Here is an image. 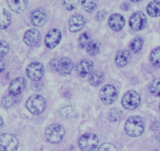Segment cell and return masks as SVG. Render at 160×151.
Segmentation results:
<instances>
[{
    "label": "cell",
    "instance_id": "6da1fadb",
    "mask_svg": "<svg viewBox=\"0 0 160 151\" xmlns=\"http://www.w3.org/2000/svg\"><path fill=\"white\" fill-rule=\"evenodd\" d=\"M145 121L140 116H132L127 120L124 130L127 134L131 137L140 136L145 131Z\"/></svg>",
    "mask_w": 160,
    "mask_h": 151
},
{
    "label": "cell",
    "instance_id": "7a4b0ae2",
    "mask_svg": "<svg viewBox=\"0 0 160 151\" xmlns=\"http://www.w3.org/2000/svg\"><path fill=\"white\" fill-rule=\"evenodd\" d=\"M45 98L40 95H33L28 99L26 102V107L34 115L41 114L45 111Z\"/></svg>",
    "mask_w": 160,
    "mask_h": 151
},
{
    "label": "cell",
    "instance_id": "3957f363",
    "mask_svg": "<svg viewBox=\"0 0 160 151\" xmlns=\"http://www.w3.org/2000/svg\"><path fill=\"white\" fill-rule=\"evenodd\" d=\"M65 136V130L58 124L50 125L45 130V137L48 142L57 144L62 142Z\"/></svg>",
    "mask_w": 160,
    "mask_h": 151
},
{
    "label": "cell",
    "instance_id": "277c9868",
    "mask_svg": "<svg viewBox=\"0 0 160 151\" xmlns=\"http://www.w3.org/2000/svg\"><path fill=\"white\" fill-rule=\"evenodd\" d=\"M52 68L62 75H68L73 69V63L69 57H62L59 60H53L50 64Z\"/></svg>",
    "mask_w": 160,
    "mask_h": 151
},
{
    "label": "cell",
    "instance_id": "5b68a950",
    "mask_svg": "<svg viewBox=\"0 0 160 151\" xmlns=\"http://www.w3.org/2000/svg\"><path fill=\"white\" fill-rule=\"evenodd\" d=\"M98 137L92 133L83 135L78 140V147L82 151H93L98 147Z\"/></svg>",
    "mask_w": 160,
    "mask_h": 151
},
{
    "label": "cell",
    "instance_id": "8992f818",
    "mask_svg": "<svg viewBox=\"0 0 160 151\" xmlns=\"http://www.w3.org/2000/svg\"><path fill=\"white\" fill-rule=\"evenodd\" d=\"M141 102L140 96L135 91L131 90L123 96L121 103L123 107L127 110H134L139 106Z\"/></svg>",
    "mask_w": 160,
    "mask_h": 151
},
{
    "label": "cell",
    "instance_id": "52a82bcc",
    "mask_svg": "<svg viewBox=\"0 0 160 151\" xmlns=\"http://www.w3.org/2000/svg\"><path fill=\"white\" fill-rule=\"evenodd\" d=\"M18 140L15 136L4 133L0 136V151H17Z\"/></svg>",
    "mask_w": 160,
    "mask_h": 151
},
{
    "label": "cell",
    "instance_id": "ba28073f",
    "mask_svg": "<svg viewBox=\"0 0 160 151\" xmlns=\"http://www.w3.org/2000/svg\"><path fill=\"white\" fill-rule=\"evenodd\" d=\"M118 96L117 89L112 85H106L103 86L99 92L100 100L104 103L105 104H112Z\"/></svg>",
    "mask_w": 160,
    "mask_h": 151
},
{
    "label": "cell",
    "instance_id": "9c48e42d",
    "mask_svg": "<svg viewBox=\"0 0 160 151\" xmlns=\"http://www.w3.org/2000/svg\"><path fill=\"white\" fill-rule=\"evenodd\" d=\"M45 68L41 63L33 62L28 66L26 69V75L31 81H39L44 76Z\"/></svg>",
    "mask_w": 160,
    "mask_h": 151
},
{
    "label": "cell",
    "instance_id": "30bf717a",
    "mask_svg": "<svg viewBox=\"0 0 160 151\" xmlns=\"http://www.w3.org/2000/svg\"><path fill=\"white\" fill-rule=\"evenodd\" d=\"M147 23V18L145 13L137 11L132 13L129 19V25L133 31H138L143 29Z\"/></svg>",
    "mask_w": 160,
    "mask_h": 151
},
{
    "label": "cell",
    "instance_id": "8fae6325",
    "mask_svg": "<svg viewBox=\"0 0 160 151\" xmlns=\"http://www.w3.org/2000/svg\"><path fill=\"white\" fill-rule=\"evenodd\" d=\"M48 19V13L43 9H34L31 13V22L36 27H42L47 23Z\"/></svg>",
    "mask_w": 160,
    "mask_h": 151
},
{
    "label": "cell",
    "instance_id": "7c38bea8",
    "mask_svg": "<svg viewBox=\"0 0 160 151\" xmlns=\"http://www.w3.org/2000/svg\"><path fill=\"white\" fill-rule=\"evenodd\" d=\"M62 39V34L59 30L56 28L51 29L45 38V45L48 49H53L59 45Z\"/></svg>",
    "mask_w": 160,
    "mask_h": 151
},
{
    "label": "cell",
    "instance_id": "4fadbf2b",
    "mask_svg": "<svg viewBox=\"0 0 160 151\" xmlns=\"http://www.w3.org/2000/svg\"><path fill=\"white\" fill-rule=\"evenodd\" d=\"M86 20L84 16L80 14H74L70 17L68 20V28L71 32H78L85 25Z\"/></svg>",
    "mask_w": 160,
    "mask_h": 151
},
{
    "label": "cell",
    "instance_id": "5bb4252c",
    "mask_svg": "<svg viewBox=\"0 0 160 151\" xmlns=\"http://www.w3.org/2000/svg\"><path fill=\"white\" fill-rule=\"evenodd\" d=\"M94 64L91 60L84 59L80 61L76 67V72L79 76L84 78L90 75L93 70Z\"/></svg>",
    "mask_w": 160,
    "mask_h": 151
},
{
    "label": "cell",
    "instance_id": "9a60e30c",
    "mask_svg": "<svg viewBox=\"0 0 160 151\" xmlns=\"http://www.w3.org/2000/svg\"><path fill=\"white\" fill-rule=\"evenodd\" d=\"M41 34L34 28L28 30L23 35V42L28 46H35L40 42Z\"/></svg>",
    "mask_w": 160,
    "mask_h": 151
},
{
    "label": "cell",
    "instance_id": "2e32d148",
    "mask_svg": "<svg viewBox=\"0 0 160 151\" xmlns=\"http://www.w3.org/2000/svg\"><path fill=\"white\" fill-rule=\"evenodd\" d=\"M26 81L23 78H14L10 82L9 86V93L14 96H19L23 90H24Z\"/></svg>",
    "mask_w": 160,
    "mask_h": 151
},
{
    "label": "cell",
    "instance_id": "e0dca14e",
    "mask_svg": "<svg viewBox=\"0 0 160 151\" xmlns=\"http://www.w3.org/2000/svg\"><path fill=\"white\" fill-rule=\"evenodd\" d=\"M109 28L115 31H120L125 24V19L119 13H113L109 17L108 20Z\"/></svg>",
    "mask_w": 160,
    "mask_h": 151
},
{
    "label": "cell",
    "instance_id": "ac0fdd59",
    "mask_svg": "<svg viewBox=\"0 0 160 151\" xmlns=\"http://www.w3.org/2000/svg\"><path fill=\"white\" fill-rule=\"evenodd\" d=\"M131 53L128 50H121L117 53L115 57L116 65L118 67H123L128 65L131 60Z\"/></svg>",
    "mask_w": 160,
    "mask_h": 151
},
{
    "label": "cell",
    "instance_id": "d6986e66",
    "mask_svg": "<svg viewBox=\"0 0 160 151\" xmlns=\"http://www.w3.org/2000/svg\"><path fill=\"white\" fill-rule=\"evenodd\" d=\"M7 3L11 10L17 13L24 11L28 6V0H7Z\"/></svg>",
    "mask_w": 160,
    "mask_h": 151
},
{
    "label": "cell",
    "instance_id": "ffe728a7",
    "mask_svg": "<svg viewBox=\"0 0 160 151\" xmlns=\"http://www.w3.org/2000/svg\"><path fill=\"white\" fill-rule=\"evenodd\" d=\"M105 80V75L103 72L97 70V71H93L88 78V81L92 86H98L103 83Z\"/></svg>",
    "mask_w": 160,
    "mask_h": 151
},
{
    "label": "cell",
    "instance_id": "44dd1931",
    "mask_svg": "<svg viewBox=\"0 0 160 151\" xmlns=\"http://www.w3.org/2000/svg\"><path fill=\"white\" fill-rule=\"evenodd\" d=\"M147 13L150 17H157L160 16V1L153 0L147 6Z\"/></svg>",
    "mask_w": 160,
    "mask_h": 151
},
{
    "label": "cell",
    "instance_id": "7402d4cb",
    "mask_svg": "<svg viewBox=\"0 0 160 151\" xmlns=\"http://www.w3.org/2000/svg\"><path fill=\"white\" fill-rule=\"evenodd\" d=\"M11 23V15L6 9L0 11V29L7 28Z\"/></svg>",
    "mask_w": 160,
    "mask_h": 151
},
{
    "label": "cell",
    "instance_id": "603a6c76",
    "mask_svg": "<svg viewBox=\"0 0 160 151\" xmlns=\"http://www.w3.org/2000/svg\"><path fill=\"white\" fill-rule=\"evenodd\" d=\"M100 49H101V45L98 41H90V42L88 44L87 47H86L87 53L92 56L98 55L100 52Z\"/></svg>",
    "mask_w": 160,
    "mask_h": 151
},
{
    "label": "cell",
    "instance_id": "cb8c5ba5",
    "mask_svg": "<svg viewBox=\"0 0 160 151\" xmlns=\"http://www.w3.org/2000/svg\"><path fill=\"white\" fill-rule=\"evenodd\" d=\"M59 113L64 118H70L74 115L75 108L70 104H65L59 108Z\"/></svg>",
    "mask_w": 160,
    "mask_h": 151
},
{
    "label": "cell",
    "instance_id": "d4e9b609",
    "mask_svg": "<svg viewBox=\"0 0 160 151\" xmlns=\"http://www.w3.org/2000/svg\"><path fill=\"white\" fill-rule=\"evenodd\" d=\"M17 102V96H14V95H12V94L9 93L8 95L5 96L2 99L1 103L3 107L10 108L11 107L13 106Z\"/></svg>",
    "mask_w": 160,
    "mask_h": 151
},
{
    "label": "cell",
    "instance_id": "484cf974",
    "mask_svg": "<svg viewBox=\"0 0 160 151\" xmlns=\"http://www.w3.org/2000/svg\"><path fill=\"white\" fill-rule=\"evenodd\" d=\"M81 6L84 11L87 13H92L95 10L98 6V1L97 0H82Z\"/></svg>",
    "mask_w": 160,
    "mask_h": 151
},
{
    "label": "cell",
    "instance_id": "4316f807",
    "mask_svg": "<svg viewBox=\"0 0 160 151\" xmlns=\"http://www.w3.org/2000/svg\"><path fill=\"white\" fill-rule=\"evenodd\" d=\"M150 61L153 66L156 67H160V46L156 47L151 52Z\"/></svg>",
    "mask_w": 160,
    "mask_h": 151
},
{
    "label": "cell",
    "instance_id": "83f0119b",
    "mask_svg": "<svg viewBox=\"0 0 160 151\" xmlns=\"http://www.w3.org/2000/svg\"><path fill=\"white\" fill-rule=\"evenodd\" d=\"M149 92L155 96H160V78L153 80L149 85Z\"/></svg>",
    "mask_w": 160,
    "mask_h": 151
},
{
    "label": "cell",
    "instance_id": "f1b7e54d",
    "mask_svg": "<svg viewBox=\"0 0 160 151\" xmlns=\"http://www.w3.org/2000/svg\"><path fill=\"white\" fill-rule=\"evenodd\" d=\"M143 39L142 38H135L131 42V45H130V48H131V51H133L134 53H138L139 51H141L142 46H143Z\"/></svg>",
    "mask_w": 160,
    "mask_h": 151
},
{
    "label": "cell",
    "instance_id": "f546056e",
    "mask_svg": "<svg viewBox=\"0 0 160 151\" xmlns=\"http://www.w3.org/2000/svg\"><path fill=\"white\" fill-rule=\"evenodd\" d=\"M108 117L110 122H117L121 118V112L120 110L117 109V108H112L109 111V114H108Z\"/></svg>",
    "mask_w": 160,
    "mask_h": 151
},
{
    "label": "cell",
    "instance_id": "4dcf8cb0",
    "mask_svg": "<svg viewBox=\"0 0 160 151\" xmlns=\"http://www.w3.org/2000/svg\"><path fill=\"white\" fill-rule=\"evenodd\" d=\"M80 0H62L64 8L68 11H72L78 7Z\"/></svg>",
    "mask_w": 160,
    "mask_h": 151
},
{
    "label": "cell",
    "instance_id": "1f68e13d",
    "mask_svg": "<svg viewBox=\"0 0 160 151\" xmlns=\"http://www.w3.org/2000/svg\"><path fill=\"white\" fill-rule=\"evenodd\" d=\"M79 45L81 49H84L87 47L88 44L90 42V34L88 32H84L81 34L78 39Z\"/></svg>",
    "mask_w": 160,
    "mask_h": 151
},
{
    "label": "cell",
    "instance_id": "d6a6232c",
    "mask_svg": "<svg viewBox=\"0 0 160 151\" xmlns=\"http://www.w3.org/2000/svg\"><path fill=\"white\" fill-rule=\"evenodd\" d=\"M9 47L7 42L0 40V58L7 54V53L9 52Z\"/></svg>",
    "mask_w": 160,
    "mask_h": 151
},
{
    "label": "cell",
    "instance_id": "836d02e7",
    "mask_svg": "<svg viewBox=\"0 0 160 151\" xmlns=\"http://www.w3.org/2000/svg\"><path fill=\"white\" fill-rule=\"evenodd\" d=\"M98 151H117V149L111 143H103L98 147Z\"/></svg>",
    "mask_w": 160,
    "mask_h": 151
},
{
    "label": "cell",
    "instance_id": "e575fe53",
    "mask_svg": "<svg viewBox=\"0 0 160 151\" xmlns=\"http://www.w3.org/2000/svg\"><path fill=\"white\" fill-rule=\"evenodd\" d=\"M106 14L107 13L105 10H99L96 13V20H98V21H101V20H103L105 19V17H106Z\"/></svg>",
    "mask_w": 160,
    "mask_h": 151
},
{
    "label": "cell",
    "instance_id": "d590c367",
    "mask_svg": "<svg viewBox=\"0 0 160 151\" xmlns=\"http://www.w3.org/2000/svg\"><path fill=\"white\" fill-rule=\"evenodd\" d=\"M6 69V63L4 60H2L0 58V73L4 71Z\"/></svg>",
    "mask_w": 160,
    "mask_h": 151
},
{
    "label": "cell",
    "instance_id": "8d00e7d4",
    "mask_svg": "<svg viewBox=\"0 0 160 151\" xmlns=\"http://www.w3.org/2000/svg\"><path fill=\"white\" fill-rule=\"evenodd\" d=\"M159 128H160V123H159V122H154V123L152 124V129L153 131L158 130Z\"/></svg>",
    "mask_w": 160,
    "mask_h": 151
},
{
    "label": "cell",
    "instance_id": "74e56055",
    "mask_svg": "<svg viewBox=\"0 0 160 151\" xmlns=\"http://www.w3.org/2000/svg\"><path fill=\"white\" fill-rule=\"evenodd\" d=\"M121 9H123V10H125V11L129 10L130 5L128 4V3H123V4H122V6H121Z\"/></svg>",
    "mask_w": 160,
    "mask_h": 151
},
{
    "label": "cell",
    "instance_id": "f35d334b",
    "mask_svg": "<svg viewBox=\"0 0 160 151\" xmlns=\"http://www.w3.org/2000/svg\"><path fill=\"white\" fill-rule=\"evenodd\" d=\"M2 127H3V120L2 118L0 117V131H1V129L2 128Z\"/></svg>",
    "mask_w": 160,
    "mask_h": 151
},
{
    "label": "cell",
    "instance_id": "ab89813d",
    "mask_svg": "<svg viewBox=\"0 0 160 151\" xmlns=\"http://www.w3.org/2000/svg\"><path fill=\"white\" fill-rule=\"evenodd\" d=\"M157 141H158V143H159V144L160 146V133L159 135H158V136H157Z\"/></svg>",
    "mask_w": 160,
    "mask_h": 151
},
{
    "label": "cell",
    "instance_id": "60d3db41",
    "mask_svg": "<svg viewBox=\"0 0 160 151\" xmlns=\"http://www.w3.org/2000/svg\"><path fill=\"white\" fill-rule=\"evenodd\" d=\"M131 2H133V3H138V2H140L141 0H131Z\"/></svg>",
    "mask_w": 160,
    "mask_h": 151
},
{
    "label": "cell",
    "instance_id": "b9f144b4",
    "mask_svg": "<svg viewBox=\"0 0 160 151\" xmlns=\"http://www.w3.org/2000/svg\"><path fill=\"white\" fill-rule=\"evenodd\" d=\"M152 151H160V150H152Z\"/></svg>",
    "mask_w": 160,
    "mask_h": 151
},
{
    "label": "cell",
    "instance_id": "7bdbcfd3",
    "mask_svg": "<svg viewBox=\"0 0 160 151\" xmlns=\"http://www.w3.org/2000/svg\"><path fill=\"white\" fill-rule=\"evenodd\" d=\"M159 111H160V103H159Z\"/></svg>",
    "mask_w": 160,
    "mask_h": 151
}]
</instances>
